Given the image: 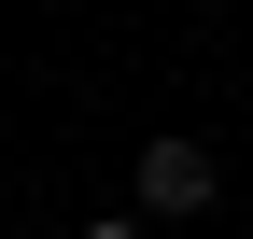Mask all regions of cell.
<instances>
[{"instance_id":"obj_1","label":"cell","mask_w":253,"mask_h":239,"mask_svg":"<svg viewBox=\"0 0 253 239\" xmlns=\"http://www.w3.org/2000/svg\"><path fill=\"white\" fill-rule=\"evenodd\" d=\"M141 211H169V225L211 211V155H197V141H155V155H141Z\"/></svg>"},{"instance_id":"obj_2","label":"cell","mask_w":253,"mask_h":239,"mask_svg":"<svg viewBox=\"0 0 253 239\" xmlns=\"http://www.w3.org/2000/svg\"><path fill=\"white\" fill-rule=\"evenodd\" d=\"M84 239H141V225H84Z\"/></svg>"}]
</instances>
